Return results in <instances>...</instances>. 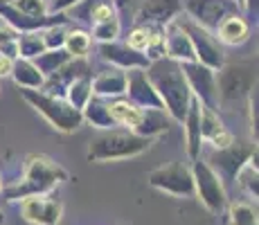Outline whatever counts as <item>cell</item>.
I'll return each mask as SVG.
<instances>
[{
    "label": "cell",
    "instance_id": "1",
    "mask_svg": "<svg viewBox=\"0 0 259 225\" xmlns=\"http://www.w3.org/2000/svg\"><path fill=\"white\" fill-rule=\"evenodd\" d=\"M149 83L153 86L156 95L160 97L162 106H165L167 115L176 122H183L187 115L189 102H192V93L185 81V74L181 70V63L171 61V59H158L151 61L149 68L144 70Z\"/></svg>",
    "mask_w": 259,
    "mask_h": 225
},
{
    "label": "cell",
    "instance_id": "2",
    "mask_svg": "<svg viewBox=\"0 0 259 225\" xmlns=\"http://www.w3.org/2000/svg\"><path fill=\"white\" fill-rule=\"evenodd\" d=\"M66 178L68 173L59 164H54L52 160L43 156H32L27 160V167H25L23 183L14 185V187H3L0 194L7 201H21V198H29V196H46L54 185Z\"/></svg>",
    "mask_w": 259,
    "mask_h": 225
},
{
    "label": "cell",
    "instance_id": "3",
    "mask_svg": "<svg viewBox=\"0 0 259 225\" xmlns=\"http://www.w3.org/2000/svg\"><path fill=\"white\" fill-rule=\"evenodd\" d=\"M151 140L140 138V135L131 131H104L95 135L88 147V160L102 162V160H124L140 156L142 151H147Z\"/></svg>",
    "mask_w": 259,
    "mask_h": 225
},
{
    "label": "cell",
    "instance_id": "4",
    "mask_svg": "<svg viewBox=\"0 0 259 225\" xmlns=\"http://www.w3.org/2000/svg\"><path fill=\"white\" fill-rule=\"evenodd\" d=\"M21 95L36 108L43 117L52 124L54 128L63 133H72L77 131L79 126L83 124V117H81V111L72 108L68 102L59 99L57 95H50V93H43V90H27L23 88Z\"/></svg>",
    "mask_w": 259,
    "mask_h": 225
},
{
    "label": "cell",
    "instance_id": "5",
    "mask_svg": "<svg viewBox=\"0 0 259 225\" xmlns=\"http://www.w3.org/2000/svg\"><path fill=\"white\" fill-rule=\"evenodd\" d=\"M255 63L239 61V63H223L217 77V95L219 104H237L246 99L255 90L257 72Z\"/></svg>",
    "mask_w": 259,
    "mask_h": 225
},
{
    "label": "cell",
    "instance_id": "6",
    "mask_svg": "<svg viewBox=\"0 0 259 225\" xmlns=\"http://www.w3.org/2000/svg\"><path fill=\"white\" fill-rule=\"evenodd\" d=\"M181 25V29L187 34L189 43H192L194 48V54H196V61L201 63V66L210 68V70H221L223 63H226V52H223L221 43H219V38L214 36L212 32H207V29H203L201 25H196L194 21H176Z\"/></svg>",
    "mask_w": 259,
    "mask_h": 225
},
{
    "label": "cell",
    "instance_id": "7",
    "mask_svg": "<svg viewBox=\"0 0 259 225\" xmlns=\"http://www.w3.org/2000/svg\"><path fill=\"white\" fill-rule=\"evenodd\" d=\"M257 147H252L250 142H235L232 140L228 147L223 149H217V151L210 156V162L207 167L217 173V178L221 180V185H232L237 180V173L241 171V167L250 160L252 151Z\"/></svg>",
    "mask_w": 259,
    "mask_h": 225
},
{
    "label": "cell",
    "instance_id": "8",
    "mask_svg": "<svg viewBox=\"0 0 259 225\" xmlns=\"http://www.w3.org/2000/svg\"><path fill=\"white\" fill-rule=\"evenodd\" d=\"M192 178H194V194L198 196V201L205 205L212 214H221L228 207L226 187L217 178V173L207 167V162H203L201 158L194 160Z\"/></svg>",
    "mask_w": 259,
    "mask_h": 225
},
{
    "label": "cell",
    "instance_id": "9",
    "mask_svg": "<svg viewBox=\"0 0 259 225\" xmlns=\"http://www.w3.org/2000/svg\"><path fill=\"white\" fill-rule=\"evenodd\" d=\"M189 14V21L201 25L207 32H217L219 25L230 16H241V9L232 0H181Z\"/></svg>",
    "mask_w": 259,
    "mask_h": 225
},
{
    "label": "cell",
    "instance_id": "10",
    "mask_svg": "<svg viewBox=\"0 0 259 225\" xmlns=\"http://www.w3.org/2000/svg\"><path fill=\"white\" fill-rule=\"evenodd\" d=\"M181 70L185 74V81L189 86L192 97L198 99V104L205 108L217 111L219 108V95H217V72L205 66H201L198 61L181 63Z\"/></svg>",
    "mask_w": 259,
    "mask_h": 225
},
{
    "label": "cell",
    "instance_id": "11",
    "mask_svg": "<svg viewBox=\"0 0 259 225\" xmlns=\"http://www.w3.org/2000/svg\"><path fill=\"white\" fill-rule=\"evenodd\" d=\"M149 185L171 196H192L194 178L192 169L183 162H169L165 167H158L149 173Z\"/></svg>",
    "mask_w": 259,
    "mask_h": 225
},
{
    "label": "cell",
    "instance_id": "12",
    "mask_svg": "<svg viewBox=\"0 0 259 225\" xmlns=\"http://www.w3.org/2000/svg\"><path fill=\"white\" fill-rule=\"evenodd\" d=\"M181 0H142L138 7V23L162 29L181 14Z\"/></svg>",
    "mask_w": 259,
    "mask_h": 225
},
{
    "label": "cell",
    "instance_id": "13",
    "mask_svg": "<svg viewBox=\"0 0 259 225\" xmlns=\"http://www.w3.org/2000/svg\"><path fill=\"white\" fill-rule=\"evenodd\" d=\"M23 218L34 225H57L61 221V203L52 196H29L21 203Z\"/></svg>",
    "mask_w": 259,
    "mask_h": 225
},
{
    "label": "cell",
    "instance_id": "14",
    "mask_svg": "<svg viewBox=\"0 0 259 225\" xmlns=\"http://www.w3.org/2000/svg\"><path fill=\"white\" fill-rule=\"evenodd\" d=\"M99 57L104 59V61L113 63L115 68L119 70H147L149 68V59L144 57L142 52H138V50L128 48L126 43H99Z\"/></svg>",
    "mask_w": 259,
    "mask_h": 225
},
{
    "label": "cell",
    "instance_id": "15",
    "mask_svg": "<svg viewBox=\"0 0 259 225\" xmlns=\"http://www.w3.org/2000/svg\"><path fill=\"white\" fill-rule=\"evenodd\" d=\"M126 93L131 97V104L138 108H165L149 83L144 70H126Z\"/></svg>",
    "mask_w": 259,
    "mask_h": 225
},
{
    "label": "cell",
    "instance_id": "16",
    "mask_svg": "<svg viewBox=\"0 0 259 225\" xmlns=\"http://www.w3.org/2000/svg\"><path fill=\"white\" fill-rule=\"evenodd\" d=\"M162 41H165V54L167 59L178 63H189L196 61V54H194V48L189 43L187 34L181 29V25L176 21H171L162 32Z\"/></svg>",
    "mask_w": 259,
    "mask_h": 225
},
{
    "label": "cell",
    "instance_id": "17",
    "mask_svg": "<svg viewBox=\"0 0 259 225\" xmlns=\"http://www.w3.org/2000/svg\"><path fill=\"white\" fill-rule=\"evenodd\" d=\"M113 14V0H81L74 7L68 9L66 18L68 21H79L86 25H97L102 21H108Z\"/></svg>",
    "mask_w": 259,
    "mask_h": 225
},
{
    "label": "cell",
    "instance_id": "18",
    "mask_svg": "<svg viewBox=\"0 0 259 225\" xmlns=\"http://www.w3.org/2000/svg\"><path fill=\"white\" fill-rule=\"evenodd\" d=\"M198 124H201V140H207L217 149H223L232 142L230 131L223 126L221 117L212 108H205V106L198 108Z\"/></svg>",
    "mask_w": 259,
    "mask_h": 225
},
{
    "label": "cell",
    "instance_id": "19",
    "mask_svg": "<svg viewBox=\"0 0 259 225\" xmlns=\"http://www.w3.org/2000/svg\"><path fill=\"white\" fill-rule=\"evenodd\" d=\"M91 88L97 97H119L126 93V72L119 68L102 70L97 77L91 79Z\"/></svg>",
    "mask_w": 259,
    "mask_h": 225
},
{
    "label": "cell",
    "instance_id": "20",
    "mask_svg": "<svg viewBox=\"0 0 259 225\" xmlns=\"http://www.w3.org/2000/svg\"><path fill=\"white\" fill-rule=\"evenodd\" d=\"M169 124H171V117L167 115L165 108H142L140 119H138L136 128H133L131 133L151 140L153 135L165 133L169 128Z\"/></svg>",
    "mask_w": 259,
    "mask_h": 225
},
{
    "label": "cell",
    "instance_id": "21",
    "mask_svg": "<svg viewBox=\"0 0 259 225\" xmlns=\"http://www.w3.org/2000/svg\"><path fill=\"white\" fill-rule=\"evenodd\" d=\"M81 77H91V66H88L83 59H70V61L63 68H59L52 77H48L43 86H48V88L57 86L59 90H66L74 79H81Z\"/></svg>",
    "mask_w": 259,
    "mask_h": 225
},
{
    "label": "cell",
    "instance_id": "22",
    "mask_svg": "<svg viewBox=\"0 0 259 225\" xmlns=\"http://www.w3.org/2000/svg\"><path fill=\"white\" fill-rule=\"evenodd\" d=\"M81 117L86 119V122H91L93 126L106 128V131H111L113 126H117V124L113 122V115H111V102H106L104 97H97V95H93V97L88 99L86 106L81 108Z\"/></svg>",
    "mask_w": 259,
    "mask_h": 225
},
{
    "label": "cell",
    "instance_id": "23",
    "mask_svg": "<svg viewBox=\"0 0 259 225\" xmlns=\"http://www.w3.org/2000/svg\"><path fill=\"white\" fill-rule=\"evenodd\" d=\"M198 108H201V104H198L196 97H192V102H189V108H187V115H185V131H187V153L192 160H198L201 156V124H198Z\"/></svg>",
    "mask_w": 259,
    "mask_h": 225
},
{
    "label": "cell",
    "instance_id": "24",
    "mask_svg": "<svg viewBox=\"0 0 259 225\" xmlns=\"http://www.w3.org/2000/svg\"><path fill=\"white\" fill-rule=\"evenodd\" d=\"M12 77L18 86L27 88V90H41L43 83H46V77H43L36 70V66H34L32 61H27V59H14Z\"/></svg>",
    "mask_w": 259,
    "mask_h": 225
},
{
    "label": "cell",
    "instance_id": "25",
    "mask_svg": "<svg viewBox=\"0 0 259 225\" xmlns=\"http://www.w3.org/2000/svg\"><path fill=\"white\" fill-rule=\"evenodd\" d=\"M250 34V27L248 23L243 21V16H230L226 18L217 29V36H219V43H228V45H239L243 43Z\"/></svg>",
    "mask_w": 259,
    "mask_h": 225
},
{
    "label": "cell",
    "instance_id": "26",
    "mask_svg": "<svg viewBox=\"0 0 259 225\" xmlns=\"http://www.w3.org/2000/svg\"><path fill=\"white\" fill-rule=\"evenodd\" d=\"M70 54L66 52V50H46L43 54H38L36 59H34V66H36V70L43 74V77H52L54 72H57L59 68H63L68 61H70Z\"/></svg>",
    "mask_w": 259,
    "mask_h": 225
},
{
    "label": "cell",
    "instance_id": "27",
    "mask_svg": "<svg viewBox=\"0 0 259 225\" xmlns=\"http://www.w3.org/2000/svg\"><path fill=\"white\" fill-rule=\"evenodd\" d=\"M18 59H27L34 61L38 54L46 52V43H43V32H23L16 41Z\"/></svg>",
    "mask_w": 259,
    "mask_h": 225
},
{
    "label": "cell",
    "instance_id": "28",
    "mask_svg": "<svg viewBox=\"0 0 259 225\" xmlns=\"http://www.w3.org/2000/svg\"><path fill=\"white\" fill-rule=\"evenodd\" d=\"M91 79L93 77H81V79H74L70 86L66 88L68 95V104L77 111H81L83 106L88 104V99L93 97V88H91Z\"/></svg>",
    "mask_w": 259,
    "mask_h": 225
},
{
    "label": "cell",
    "instance_id": "29",
    "mask_svg": "<svg viewBox=\"0 0 259 225\" xmlns=\"http://www.w3.org/2000/svg\"><path fill=\"white\" fill-rule=\"evenodd\" d=\"M88 48H91V36H88L86 32H81V29H74V32H68V36H66V45H63V50H66V52L70 54L72 59H81L83 54L88 52Z\"/></svg>",
    "mask_w": 259,
    "mask_h": 225
},
{
    "label": "cell",
    "instance_id": "30",
    "mask_svg": "<svg viewBox=\"0 0 259 225\" xmlns=\"http://www.w3.org/2000/svg\"><path fill=\"white\" fill-rule=\"evenodd\" d=\"M230 223L232 225H257V209L250 203H232Z\"/></svg>",
    "mask_w": 259,
    "mask_h": 225
},
{
    "label": "cell",
    "instance_id": "31",
    "mask_svg": "<svg viewBox=\"0 0 259 225\" xmlns=\"http://www.w3.org/2000/svg\"><path fill=\"white\" fill-rule=\"evenodd\" d=\"M119 36V21L117 16H111L108 21H102L93 25V38H97L99 43H113Z\"/></svg>",
    "mask_w": 259,
    "mask_h": 225
},
{
    "label": "cell",
    "instance_id": "32",
    "mask_svg": "<svg viewBox=\"0 0 259 225\" xmlns=\"http://www.w3.org/2000/svg\"><path fill=\"white\" fill-rule=\"evenodd\" d=\"M156 32H160V29L147 27V25H138V27L131 32V36H128V43L126 45L144 54V50H147V45L151 43V38H153V34H156Z\"/></svg>",
    "mask_w": 259,
    "mask_h": 225
},
{
    "label": "cell",
    "instance_id": "33",
    "mask_svg": "<svg viewBox=\"0 0 259 225\" xmlns=\"http://www.w3.org/2000/svg\"><path fill=\"white\" fill-rule=\"evenodd\" d=\"M21 34L12 27H0V57L7 59H18V50H16V41Z\"/></svg>",
    "mask_w": 259,
    "mask_h": 225
},
{
    "label": "cell",
    "instance_id": "34",
    "mask_svg": "<svg viewBox=\"0 0 259 225\" xmlns=\"http://www.w3.org/2000/svg\"><path fill=\"white\" fill-rule=\"evenodd\" d=\"M237 183L257 201V194H259V189H257V167H252L250 162H246L241 167V171L237 173Z\"/></svg>",
    "mask_w": 259,
    "mask_h": 225
},
{
    "label": "cell",
    "instance_id": "35",
    "mask_svg": "<svg viewBox=\"0 0 259 225\" xmlns=\"http://www.w3.org/2000/svg\"><path fill=\"white\" fill-rule=\"evenodd\" d=\"M12 5L18 9L21 14L29 18H41L48 16V5L46 0H12Z\"/></svg>",
    "mask_w": 259,
    "mask_h": 225
},
{
    "label": "cell",
    "instance_id": "36",
    "mask_svg": "<svg viewBox=\"0 0 259 225\" xmlns=\"http://www.w3.org/2000/svg\"><path fill=\"white\" fill-rule=\"evenodd\" d=\"M66 36H68V32L63 29V25L43 29V43H46V50H63Z\"/></svg>",
    "mask_w": 259,
    "mask_h": 225
},
{
    "label": "cell",
    "instance_id": "37",
    "mask_svg": "<svg viewBox=\"0 0 259 225\" xmlns=\"http://www.w3.org/2000/svg\"><path fill=\"white\" fill-rule=\"evenodd\" d=\"M77 3H81V0H54L52 9H54L57 14H63V12H68L70 7H74Z\"/></svg>",
    "mask_w": 259,
    "mask_h": 225
},
{
    "label": "cell",
    "instance_id": "38",
    "mask_svg": "<svg viewBox=\"0 0 259 225\" xmlns=\"http://www.w3.org/2000/svg\"><path fill=\"white\" fill-rule=\"evenodd\" d=\"M12 66H14V59L0 57V77H7V74H12Z\"/></svg>",
    "mask_w": 259,
    "mask_h": 225
},
{
    "label": "cell",
    "instance_id": "39",
    "mask_svg": "<svg viewBox=\"0 0 259 225\" xmlns=\"http://www.w3.org/2000/svg\"><path fill=\"white\" fill-rule=\"evenodd\" d=\"M243 9H246L248 14H257V0H246V3H243Z\"/></svg>",
    "mask_w": 259,
    "mask_h": 225
},
{
    "label": "cell",
    "instance_id": "40",
    "mask_svg": "<svg viewBox=\"0 0 259 225\" xmlns=\"http://www.w3.org/2000/svg\"><path fill=\"white\" fill-rule=\"evenodd\" d=\"M119 7H133V5H140L142 0H115Z\"/></svg>",
    "mask_w": 259,
    "mask_h": 225
},
{
    "label": "cell",
    "instance_id": "41",
    "mask_svg": "<svg viewBox=\"0 0 259 225\" xmlns=\"http://www.w3.org/2000/svg\"><path fill=\"white\" fill-rule=\"evenodd\" d=\"M232 3H235V5H237V7H239V9H241V7H243V3H246V0H232Z\"/></svg>",
    "mask_w": 259,
    "mask_h": 225
},
{
    "label": "cell",
    "instance_id": "42",
    "mask_svg": "<svg viewBox=\"0 0 259 225\" xmlns=\"http://www.w3.org/2000/svg\"><path fill=\"white\" fill-rule=\"evenodd\" d=\"M3 221H5V216H3V209H0V225H3Z\"/></svg>",
    "mask_w": 259,
    "mask_h": 225
},
{
    "label": "cell",
    "instance_id": "43",
    "mask_svg": "<svg viewBox=\"0 0 259 225\" xmlns=\"http://www.w3.org/2000/svg\"><path fill=\"white\" fill-rule=\"evenodd\" d=\"M0 192H3V176H0Z\"/></svg>",
    "mask_w": 259,
    "mask_h": 225
},
{
    "label": "cell",
    "instance_id": "44",
    "mask_svg": "<svg viewBox=\"0 0 259 225\" xmlns=\"http://www.w3.org/2000/svg\"><path fill=\"white\" fill-rule=\"evenodd\" d=\"M9 3H12V0H9Z\"/></svg>",
    "mask_w": 259,
    "mask_h": 225
}]
</instances>
